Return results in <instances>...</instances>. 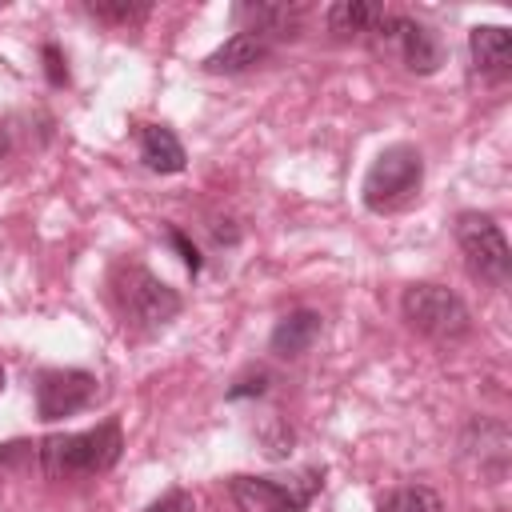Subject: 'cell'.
Listing matches in <instances>:
<instances>
[{
	"label": "cell",
	"mask_w": 512,
	"mask_h": 512,
	"mask_svg": "<svg viewBox=\"0 0 512 512\" xmlns=\"http://www.w3.org/2000/svg\"><path fill=\"white\" fill-rule=\"evenodd\" d=\"M8 152H12V132H8V124L0 120V160H4Z\"/></svg>",
	"instance_id": "obj_22"
},
{
	"label": "cell",
	"mask_w": 512,
	"mask_h": 512,
	"mask_svg": "<svg viewBox=\"0 0 512 512\" xmlns=\"http://www.w3.org/2000/svg\"><path fill=\"white\" fill-rule=\"evenodd\" d=\"M96 392H100V380L92 372H84V368H40L36 384H32L36 416L44 424L76 416L96 400Z\"/></svg>",
	"instance_id": "obj_8"
},
{
	"label": "cell",
	"mask_w": 512,
	"mask_h": 512,
	"mask_svg": "<svg viewBox=\"0 0 512 512\" xmlns=\"http://www.w3.org/2000/svg\"><path fill=\"white\" fill-rule=\"evenodd\" d=\"M268 384H272V372H268V368H248L244 376H236V380H232V388H228L224 396H228V400L264 396V392H268Z\"/></svg>",
	"instance_id": "obj_17"
},
{
	"label": "cell",
	"mask_w": 512,
	"mask_h": 512,
	"mask_svg": "<svg viewBox=\"0 0 512 512\" xmlns=\"http://www.w3.org/2000/svg\"><path fill=\"white\" fill-rule=\"evenodd\" d=\"M24 460H36V444L32 440H8V444H0V472L20 468Z\"/></svg>",
	"instance_id": "obj_18"
},
{
	"label": "cell",
	"mask_w": 512,
	"mask_h": 512,
	"mask_svg": "<svg viewBox=\"0 0 512 512\" xmlns=\"http://www.w3.org/2000/svg\"><path fill=\"white\" fill-rule=\"evenodd\" d=\"M144 512H196V500L188 488H168L160 500H152Z\"/></svg>",
	"instance_id": "obj_19"
},
{
	"label": "cell",
	"mask_w": 512,
	"mask_h": 512,
	"mask_svg": "<svg viewBox=\"0 0 512 512\" xmlns=\"http://www.w3.org/2000/svg\"><path fill=\"white\" fill-rule=\"evenodd\" d=\"M368 40L380 52H396L400 64L416 76H432L444 64V44L436 36V28H428L424 20L412 16H396V12H380L376 24L368 28Z\"/></svg>",
	"instance_id": "obj_7"
},
{
	"label": "cell",
	"mask_w": 512,
	"mask_h": 512,
	"mask_svg": "<svg viewBox=\"0 0 512 512\" xmlns=\"http://www.w3.org/2000/svg\"><path fill=\"white\" fill-rule=\"evenodd\" d=\"M232 16L244 24V32H260L264 40H296L304 32L308 8L304 4H268V0H244L232 8Z\"/></svg>",
	"instance_id": "obj_9"
},
{
	"label": "cell",
	"mask_w": 512,
	"mask_h": 512,
	"mask_svg": "<svg viewBox=\"0 0 512 512\" xmlns=\"http://www.w3.org/2000/svg\"><path fill=\"white\" fill-rule=\"evenodd\" d=\"M272 56V40H264L260 32H232L220 48H212L204 56V72H224V76H236V72H248V68H260L264 60Z\"/></svg>",
	"instance_id": "obj_12"
},
{
	"label": "cell",
	"mask_w": 512,
	"mask_h": 512,
	"mask_svg": "<svg viewBox=\"0 0 512 512\" xmlns=\"http://www.w3.org/2000/svg\"><path fill=\"white\" fill-rule=\"evenodd\" d=\"M168 240H172V248L180 252V260H184V268H188V272L196 276V272L204 268V256H200V248H196V244H192V240H188V236H184L180 228H168Z\"/></svg>",
	"instance_id": "obj_21"
},
{
	"label": "cell",
	"mask_w": 512,
	"mask_h": 512,
	"mask_svg": "<svg viewBox=\"0 0 512 512\" xmlns=\"http://www.w3.org/2000/svg\"><path fill=\"white\" fill-rule=\"evenodd\" d=\"M452 232H456V248L464 256V268L472 280L492 284V288H504L512 280V248H508V236L496 224V216L468 208L456 216Z\"/></svg>",
	"instance_id": "obj_6"
},
{
	"label": "cell",
	"mask_w": 512,
	"mask_h": 512,
	"mask_svg": "<svg viewBox=\"0 0 512 512\" xmlns=\"http://www.w3.org/2000/svg\"><path fill=\"white\" fill-rule=\"evenodd\" d=\"M468 56L484 80H504L512 72V32L500 24H476L468 32Z\"/></svg>",
	"instance_id": "obj_11"
},
{
	"label": "cell",
	"mask_w": 512,
	"mask_h": 512,
	"mask_svg": "<svg viewBox=\"0 0 512 512\" xmlns=\"http://www.w3.org/2000/svg\"><path fill=\"white\" fill-rule=\"evenodd\" d=\"M320 488H324V464H308L284 476L240 472L228 480V496L236 512H304Z\"/></svg>",
	"instance_id": "obj_4"
},
{
	"label": "cell",
	"mask_w": 512,
	"mask_h": 512,
	"mask_svg": "<svg viewBox=\"0 0 512 512\" xmlns=\"http://www.w3.org/2000/svg\"><path fill=\"white\" fill-rule=\"evenodd\" d=\"M136 144H140V164L148 172L176 176L188 164V152L168 124H136Z\"/></svg>",
	"instance_id": "obj_13"
},
{
	"label": "cell",
	"mask_w": 512,
	"mask_h": 512,
	"mask_svg": "<svg viewBox=\"0 0 512 512\" xmlns=\"http://www.w3.org/2000/svg\"><path fill=\"white\" fill-rule=\"evenodd\" d=\"M380 12L384 8L368 4V0H336L324 12V28L332 32V40H360V36H368V28L376 24Z\"/></svg>",
	"instance_id": "obj_14"
},
{
	"label": "cell",
	"mask_w": 512,
	"mask_h": 512,
	"mask_svg": "<svg viewBox=\"0 0 512 512\" xmlns=\"http://www.w3.org/2000/svg\"><path fill=\"white\" fill-rule=\"evenodd\" d=\"M0 392H4V364H0Z\"/></svg>",
	"instance_id": "obj_23"
},
{
	"label": "cell",
	"mask_w": 512,
	"mask_h": 512,
	"mask_svg": "<svg viewBox=\"0 0 512 512\" xmlns=\"http://www.w3.org/2000/svg\"><path fill=\"white\" fill-rule=\"evenodd\" d=\"M376 512H444V500L428 484H400L376 500Z\"/></svg>",
	"instance_id": "obj_15"
},
{
	"label": "cell",
	"mask_w": 512,
	"mask_h": 512,
	"mask_svg": "<svg viewBox=\"0 0 512 512\" xmlns=\"http://www.w3.org/2000/svg\"><path fill=\"white\" fill-rule=\"evenodd\" d=\"M320 332H324V316L316 308H292L276 320V328L268 336V352L280 360H300L304 352H312Z\"/></svg>",
	"instance_id": "obj_10"
},
{
	"label": "cell",
	"mask_w": 512,
	"mask_h": 512,
	"mask_svg": "<svg viewBox=\"0 0 512 512\" xmlns=\"http://www.w3.org/2000/svg\"><path fill=\"white\" fill-rule=\"evenodd\" d=\"M420 188H424V156L416 144H388L364 172V184H360V200L368 212L376 216H392V212H404L408 204L420 200Z\"/></svg>",
	"instance_id": "obj_3"
},
{
	"label": "cell",
	"mask_w": 512,
	"mask_h": 512,
	"mask_svg": "<svg viewBox=\"0 0 512 512\" xmlns=\"http://www.w3.org/2000/svg\"><path fill=\"white\" fill-rule=\"evenodd\" d=\"M84 8H88L96 20L116 24V28H132V24H140V20L152 12V4H144V0H88Z\"/></svg>",
	"instance_id": "obj_16"
},
{
	"label": "cell",
	"mask_w": 512,
	"mask_h": 512,
	"mask_svg": "<svg viewBox=\"0 0 512 512\" xmlns=\"http://www.w3.org/2000/svg\"><path fill=\"white\" fill-rule=\"evenodd\" d=\"M120 452H124V428L116 416H108L84 432L44 436L36 444V468L44 472V480H84L112 472L120 464Z\"/></svg>",
	"instance_id": "obj_1"
},
{
	"label": "cell",
	"mask_w": 512,
	"mask_h": 512,
	"mask_svg": "<svg viewBox=\"0 0 512 512\" xmlns=\"http://www.w3.org/2000/svg\"><path fill=\"white\" fill-rule=\"evenodd\" d=\"M400 316L412 332H420L424 340L432 344H460L468 332H472V312L468 304L444 288V284H432V280H420V284H408L400 292Z\"/></svg>",
	"instance_id": "obj_5"
},
{
	"label": "cell",
	"mask_w": 512,
	"mask_h": 512,
	"mask_svg": "<svg viewBox=\"0 0 512 512\" xmlns=\"http://www.w3.org/2000/svg\"><path fill=\"white\" fill-rule=\"evenodd\" d=\"M108 300H112L116 316L124 320V328L136 332V336H156L184 308L180 292L172 284H164L156 272H148L140 260H116L112 264Z\"/></svg>",
	"instance_id": "obj_2"
},
{
	"label": "cell",
	"mask_w": 512,
	"mask_h": 512,
	"mask_svg": "<svg viewBox=\"0 0 512 512\" xmlns=\"http://www.w3.org/2000/svg\"><path fill=\"white\" fill-rule=\"evenodd\" d=\"M40 56H44L48 84H52V88H64V84H68V60H64V52H60L56 44H44V48H40Z\"/></svg>",
	"instance_id": "obj_20"
}]
</instances>
